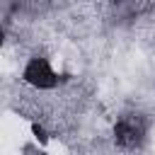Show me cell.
I'll use <instances>...</instances> for the list:
<instances>
[{"label": "cell", "instance_id": "obj_1", "mask_svg": "<svg viewBox=\"0 0 155 155\" xmlns=\"http://www.w3.org/2000/svg\"><path fill=\"white\" fill-rule=\"evenodd\" d=\"M22 78H24L27 85H31V87H36V90H51V87H56V82H58V75L53 73V68L48 65L46 58H31V61L27 63Z\"/></svg>", "mask_w": 155, "mask_h": 155}]
</instances>
